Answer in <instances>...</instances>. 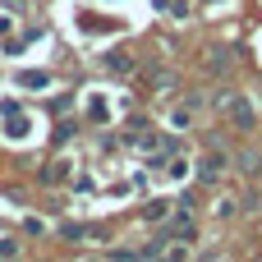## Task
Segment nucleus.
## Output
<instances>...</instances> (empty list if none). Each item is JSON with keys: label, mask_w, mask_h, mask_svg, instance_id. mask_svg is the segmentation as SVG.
<instances>
[{"label": "nucleus", "mask_w": 262, "mask_h": 262, "mask_svg": "<svg viewBox=\"0 0 262 262\" xmlns=\"http://www.w3.org/2000/svg\"><path fill=\"white\" fill-rule=\"evenodd\" d=\"M129 143H138V147H157V134H152L147 124H134V129H129Z\"/></svg>", "instance_id": "nucleus-3"}, {"label": "nucleus", "mask_w": 262, "mask_h": 262, "mask_svg": "<svg viewBox=\"0 0 262 262\" xmlns=\"http://www.w3.org/2000/svg\"><path fill=\"white\" fill-rule=\"evenodd\" d=\"M221 166H226V157H221V152H207V157L198 161V175H203V180H216Z\"/></svg>", "instance_id": "nucleus-2"}, {"label": "nucleus", "mask_w": 262, "mask_h": 262, "mask_svg": "<svg viewBox=\"0 0 262 262\" xmlns=\"http://www.w3.org/2000/svg\"><path fill=\"white\" fill-rule=\"evenodd\" d=\"M166 239H193V212H189V203H180V216L166 226Z\"/></svg>", "instance_id": "nucleus-1"}]
</instances>
